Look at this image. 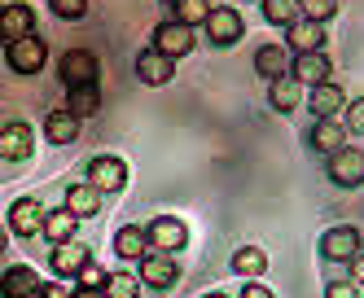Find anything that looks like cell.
I'll use <instances>...</instances> for the list:
<instances>
[{"label": "cell", "mask_w": 364, "mask_h": 298, "mask_svg": "<svg viewBox=\"0 0 364 298\" xmlns=\"http://www.w3.org/2000/svg\"><path fill=\"white\" fill-rule=\"evenodd\" d=\"M44 58H48V48H44L40 36H22V40H9V44H5V62H9L18 75H36V70L44 66Z\"/></svg>", "instance_id": "obj_1"}, {"label": "cell", "mask_w": 364, "mask_h": 298, "mask_svg": "<svg viewBox=\"0 0 364 298\" xmlns=\"http://www.w3.org/2000/svg\"><path fill=\"white\" fill-rule=\"evenodd\" d=\"M58 75L66 88H80V84H97V58L88 48H70L66 58L58 62Z\"/></svg>", "instance_id": "obj_2"}, {"label": "cell", "mask_w": 364, "mask_h": 298, "mask_svg": "<svg viewBox=\"0 0 364 298\" xmlns=\"http://www.w3.org/2000/svg\"><path fill=\"white\" fill-rule=\"evenodd\" d=\"M329 180L343 188H360L364 184V149H338L329 154Z\"/></svg>", "instance_id": "obj_3"}, {"label": "cell", "mask_w": 364, "mask_h": 298, "mask_svg": "<svg viewBox=\"0 0 364 298\" xmlns=\"http://www.w3.org/2000/svg\"><path fill=\"white\" fill-rule=\"evenodd\" d=\"M44 220H48V211L40 206V198H18V202L9 206V228H14L18 237L44 233Z\"/></svg>", "instance_id": "obj_4"}, {"label": "cell", "mask_w": 364, "mask_h": 298, "mask_svg": "<svg viewBox=\"0 0 364 298\" xmlns=\"http://www.w3.org/2000/svg\"><path fill=\"white\" fill-rule=\"evenodd\" d=\"M88 184H97L101 193H119V188L127 184V167H123V158H110V154H101L88 162Z\"/></svg>", "instance_id": "obj_5"}, {"label": "cell", "mask_w": 364, "mask_h": 298, "mask_svg": "<svg viewBox=\"0 0 364 298\" xmlns=\"http://www.w3.org/2000/svg\"><path fill=\"white\" fill-rule=\"evenodd\" d=\"M145 233H149V246H159V250H167V255H176V250L189 241L185 220H171V215H159V220H149Z\"/></svg>", "instance_id": "obj_6"}, {"label": "cell", "mask_w": 364, "mask_h": 298, "mask_svg": "<svg viewBox=\"0 0 364 298\" xmlns=\"http://www.w3.org/2000/svg\"><path fill=\"white\" fill-rule=\"evenodd\" d=\"M321 255L329 259V263H351L355 255H360V233L355 228H329L325 237H321Z\"/></svg>", "instance_id": "obj_7"}, {"label": "cell", "mask_w": 364, "mask_h": 298, "mask_svg": "<svg viewBox=\"0 0 364 298\" xmlns=\"http://www.w3.org/2000/svg\"><path fill=\"white\" fill-rule=\"evenodd\" d=\"M242 31H246V22H242V14L237 9H211V18H206V36H211V44H237L242 40Z\"/></svg>", "instance_id": "obj_8"}, {"label": "cell", "mask_w": 364, "mask_h": 298, "mask_svg": "<svg viewBox=\"0 0 364 298\" xmlns=\"http://www.w3.org/2000/svg\"><path fill=\"white\" fill-rule=\"evenodd\" d=\"M136 75H141V84L163 88L167 79L176 75V58H167V53H159V48H145L141 58H136Z\"/></svg>", "instance_id": "obj_9"}, {"label": "cell", "mask_w": 364, "mask_h": 298, "mask_svg": "<svg viewBox=\"0 0 364 298\" xmlns=\"http://www.w3.org/2000/svg\"><path fill=\"white\" fill-rule=\"evenodd\" d=\"M154 48L167 53V58H185V53L193 48V26H185V22H163L159 31H154Z\"/></svg>", "instance_id": "obj_10"}, {"label": "cell", "mask_w": 364, "mask_h": 298, "mask_svg": "<svg viewBox=\"0 0 364 298\" xmlns=\"http://www.w3.org/2000/svg\"><path fill=\"white\" fill-rule=\"evenodd\" d=\"M176 277H180V267H176V259L163 250V255H145L141 259V281L149 285V289H171L176 285Z\"/></svg>", "instance_id": "obj_11"}, {"label": "cell", "mask_w": 364, "mask_h": 298, "mask_svg": "<svg viewBox=\"0 0 364 298\" xmlns=\"http://www.w3.org/2000/svg\"><path fill=\"white\" fill-rule=\"evenodd\" d=\"M0 36H5V44L9 40H22V36H36V9L31 5H5V14H0Z\"/></svg>", "instance_id": "obj_12"}, {"label": "cell", "mask_w": 364, "mask_h": 298, "mask_svg": "<svg viewBox=\"0 0 364 298\" xmlns=\"http://www.w3.org/2000/svg\"><path fill=\"white\" fill-rule=\"evenodd\" d=\"M48 263H53L58 277H80L92 259H88V246H80V241H62V246H53Z\"/></svg>", "instance_id": "obj_13"}, {"label": "cell", "mask_w": 364, "mask_h": 298, "mask_svg": "<svg viewBox=\"0 0 364 298\" xmlns=\"http://www.w3.org/2000/svg\"><path fill=\"white\" fill-rule=\"evenodd\" d=\"M44 281L36 277V267H9L5 277H0V294L5 298H40Z\"/></svg>", "instance_id": "obj_14"}, {"label": "cell", "mask_w": 364, "mask_h": 298, "mask_svg": "<svg viewBox=\"0 0 364 298\" xmlns=\"http://www.w3.org/2000/svg\"><path fill=\"white\" fill-rule=\"evenodd\" d=\"M290 75L299 79V84H307V88L329 84V58H325L321 48H316V53H299L294 66H290Z\"/></svg>", "instance_id": "obj_15"}, {"label": "cell", "mask_w": 364, "mask_h": 298, "mask_svg": "<svg viewBox=\"0 0 364 298\" xmlns=\"http://www.w3.org/2000/svg\"><path fill=\"white\" fill-rule=\"evenodd\" d=\"M311 149H321V154H338V149H347V123H338V119H316V127H311Z\"/></svg>", "instance_id": "obj_16"}, {"label": "cell", "mask_w": 364, "mask_h": 298, "mask_svg": "<svg viewBox=\"0 0 364 298\" xmlns=\"http://www.w3.org/2000/svg\"><path fill=\"white\" fill-rule=\"evenodd\" d=\"M31 149H36V137H31V127H27V123H9L5 132H0V154H5L9 162L27 158Z\"/></svg>", "instance_id": "obj_17"}, {"label": "cell", "mask_w": 364, "mask_h": 298, "mask_svg": "<svg viewBox=\"0 0 364 298\" xmlns=\"http://www.w3.org/2000/svg\"><path fill=\"white\" fill-rule=\"evenodd\" d=\"M255 70L264 79H285L290 75V53H285V44H264L255 53Z\"/></svg>", "instance_id": "obj_18"}, {"label": "cell", "mask_w": 364, "mask_h": 298, "mask_svg": "<svg viewBox=\"0 0 364 298\" xmlns=\"http://www.w3.org/2000/svg\"><path fill=\"white\" fill-rule=\"evenodd\" d=\"M307 105H311L316 119H338V115H343V88H338V84H316L307 92Z\"/></svg>", "instance_id": "obj_19"}, {"label": "cell", "mask_w": 364, "mask_h": 298, "mask_svg": "<svg viewBox=\"0 0 364 298\" xmlns=\"http://www.w3.org/2000/svg\"><path fill=\"white\" fill-rule=\"evenodd\" d=\"M285 36H290V44H294L299 53H316V48L325 44V22L299 18V22H290V26H285Z\"/></svg>", "instance_id": "obj_20"}, {"label": "cell", "mask_w": 364, "mask_h": 298, "mask_svg": "<svg viewBox=\"0 0 364 298\" xmlns=\"http://www.w3.org/2000/svg\"><path fill=\"white\" fill-rule=\"evenodd\" d=\"M44 137L53 141V145H70L75 137H80V115H70V110H53L44 119Z\"/></svg>", "instance_id": "obj_21"}, {"label": "cell", "mask_w": 364, "mask_h": 298, "mask_svg": "<svg viewBox=\"0 0 364 298\" xmlns=\"http://www.w3.org/2000/svg\"><path fill=\"white\" fill-rule=\"evenodd\" d=\"M75 228H80V215H75L70 206L48 211V220H44V237L53 241V246H62V241H75Z\"/></svg>", "instance_id": "obj_22"}, {"label": "cell", "mask_w": 364, "mask_h": 298, "mask_svg": "<svg viewBox=\"0 0 364 298\" xmlns=\"http://www.w3.org/2000/svg\"><path fill=\"white\" fill-rule=\"evenodd\" d=\"M114 250H119L123 259H145V250H149V233H145L141 224L119 228V233H114Z\"/></svg>", "instance_id": "obj_23"}, {"label": "cell", "mask_w": 364, "mask_h": 298, "mask_svg": "<svg viewBox=\"0 0 364 298\" xmlns=\"http://www.w3.org/2000/svg\"><path fill=\"white\" fill-rule=\"evenodd\" d=\"M66 206L80 215V220H88V215H97V206H101V188L97 184H70L66 188Z\"/></svg>", "instance_id": "obj_24"}, {"label": "cell", "mask_w": 364, "mask_h": 298, "mask_svg": "<svg viewBox=\"0 0 364 298\" xmlns=\"http://www.w3.org/2000/svg\"><path fill=\"white\" fill-rule=\"evenodd\" d=\"M268 101L277 105L281 115H290L294 105L303 101V84H299V79H272V88H268Z\"/></svg>", "instance_id": "obj_25"}, {"label": "cell", "mask_w": 364, "mask_h": 298, "mask_svg": "<svg viewBox=\"0 0 364 298\" xmlns=\"http://www.w3.org/2000/svg\"><path fill=\"white\" fill-rule=\"evenodd\" d=\"M232 272H242V277H250V281H259L268 272V255L259 250V246H242L237 255H232Z\"/></svg>", "instance_id": "obj_26"}, {"label": "cell", "mask_w": 364, "mask_h": 298, "mask_svg": "<svg viewBox=\"0 0 364 298\" xmlns=\"http://www.w3.org/2000/svg\"><path fill=\"white\" fill-rule=\"evenodd\" d=\"M66 110H70V115H80V119L97 115V110H101V88H97V84H80V88H70Z\"/></svg>", "instance_id": "obj_27"}, {"label": "cell", "mask_w": 364, "mask_h": 298, "mask_svg": "<svg viewBox=\"0 0 364 298\" xmlns=\"http://www.w3.org/2000/svg\"><path fill=\"white\" fill-rule=\"evenodd\" d=\"M299 14H303L299 0H264V18L272 26H290V22H299Z\"/></svg>", "instance_id": "obj_28"}, {"label": "cell", "mask_w": 364, "mask_h": 298, "mask_svg": "<svg viewBox=\"0 0 364 298\" xmlns=\"http://www.w3.org/2000/svg\"><path fill=\"white\" fill-rule=\"evenodd\" d=\"M211 0H176V22H185V26H206V18H211Z\"/></svg>", "instance_id": "obj_29"}, {"label": "cell", "mask_w": 364, "mask_h": 298, "mask_svg": "<svg viewBox=\"0 0 364 298\" xmlns=\"http://www.w3.org/2000/svg\"><path fill=\"white\" fill-rule=\"evenodd\" d=\"M136 289H141V281L132 272H110V281H106V298H136Z\"/></svg>", "instance_id": "obj_30"}, {"label": "cell", "mask_w": 364, "mask_h": 298, "mask_svg": "<svg viewBox=\"0 0 364 298\" xmlns=\"http://www.w3.org/2000/svg\"><path fill=\"white\" fill-rule=\"evenodd\" d=\"M299 5H303V18L311 22H329L338 14V0H299Z\"/></svg>", "instance_id": "obj_31"}, {"label": "cell", "mask_w": 364, "mask_h": 298, "mask_svg": "<svg viewBox=\"0 0 364 298\" xmlns=\"http://www.w3.org/2000/svg\"><path fill=\"white\" fill-rule=\"evenodd\" d=\"M48 9H53L58 18H70L75 22V18L88 14V0H48Z\"/></svg>", "instance_id": "obj_32"}, {"label": "cell", "mask_w": 364, "mask_h": 298, "mask_svg": "<svg viewBox=\"0 0 364 298\" xmlns=\"http://www.w3.org/2000/svg\"><path fill=\"white\" fill-rule=\"evenodd\" d=\"M106 281H110V272H106V267H97V263H88L84 272H80V289H106Z\"/></svg>", "instance_id": "obj_33"}, {"label": "cell", "mask_w": 364, "mask_h": 298, "mask_svg": "<svg viewBox=\"0 0 364 298\" xmlns=\"http://www.w3.org/2000/svg\"><path fill=\"white\" fill-rule=\"evenodd\" d=\"M347 127L355 132V137H364V97L347 105Z\"/></svg>", "instance_id": "obj_34"}, {"label": "cell", "mask_w": 364, "mask_h": 298, "mask_svg": "<svg viewBox=\"0 0 364 298\" xmlns=\"http://www.w3.org/2000/svg\"><path fill=\"white\" fill-rule=\"evenodd\" d=\"M325 298H360V289H355V281H329Z\"/></svg>", "instance_id": "obj_35"}, {"label": "cell", "mask_w": 364, "mask_h": 298, "mask_svg": "<svg viewBox=\"0 0 364 298\" xmlns=\"http://www.w3.org/2000/svg\"><path fill=\"white\" fill-rule=\"evenodd\" d=\"M242 298H272V289H268V285H259V281H250V285L242 289Z\"/></svg>", "instance_id": "obj_36"}, {"label": "cell", "mask_w": 364, "mask_h": 298, "mask_svg": "<svg viewBox=\"0 0 364 298\" xmlns=\"http://www.w3.org/2000/svg\"><path fill=\"white\" fill-rule=\"evenodd\" d=\"M40 298H75V294H70L66 285H44V289H40Z\"/></svg>", "instance_id": "obj_37"}, {"label": "cell", "mask_w": 364, "mask_h": 298, "mask_svg": "<svg viewBox=\"0 0 364 298\" xmlns=\"http://www.w3.org/2000/svg\"><path fill=\"white\" fill-rule=\"evenodd\" d=\"M351 281H355V285H364V250L351 259Z\"/></svg>", "instance_id": "obj_38"}, {"label": "cell", "mask_w": 364, "mask_h": 298, "mask_svg": "<svg viewBox=\"0 0 364 298\" xmlns=\"http://www.w3.org/2000/svg\"><path fill=\"white\" fill-rule=\"evenodd\" d=\"M75 298H106V289H75Z\"/></svg>", "instance_id": "obj_39"}, {"label": "cell", "mask_w": 364, "mask_h": 298, "mask_svg": "<svg viewBox=\"0 0 364 298\" xmlns=\"http://www.w3.org/2000/svg\"><path fill=\"white\" fill-rule=\"evenodd\" d=\"M206 298H228V294H206Z\"/></svg>", "instance_id": "obj_40"}, {"label": "cell", "mask_w": 364, "mask_h": 298, "mask_svg": "<svg viewBox=\"0 0 364 298\" xmlns=\"http://www.w3.org/2000/svg\"><path fill=\"white\" fill-rule=\"evenodd\" d=\"M171 5H176V0H171Z\"/></svg>", "instance_id": "obj_41"}]
</instances>
